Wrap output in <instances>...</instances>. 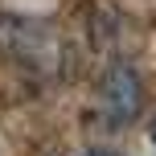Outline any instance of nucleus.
<instances>
[{
  "label": "nucleus",
  "mask_w": 156,
  "mask_h": 156,
  "mask_svg": "<svg viewBox=\"0 0 156 156\" xmlns=\"http://www.w3.org/2000/svg\"><path fill=\"white\" fill-rule=\"evenodd\" d=\"M140 78H136L132 66H111L107 78H103V107H107L111 123H132L140 115Z\"/></svg>",
  "instance_id": "f257e3e1"
},
{
  "label": "nucleus",
  "mask_w": 156,
  "mask_h": 156,
  "mask_svg": "<svg viewBox=\"0 0 156 156\" xmlns=\"http://www.w3.org/2000/svg\"><path fill=\"white\" fill-rule=\"evenodd\" d=\"M86 156H111V152H86Z\"/></svg>",
  "instance_id": "f03ea898"
},
{
  "label": "nucleus",
  "mask_w": 156,
  "mask_h": 156,
  "mask_svg": "<svg viewBox=\"0 0 156 156\" xmlns=\"http://www.w3.org/2000/svg\"><path fill=\"white\" fill-rule=\"evenodd\" d=\"M152 144H156V123H152Z\"/></svg>",
  "instance_id": "7ed1b4c3"
}]
</instances>
